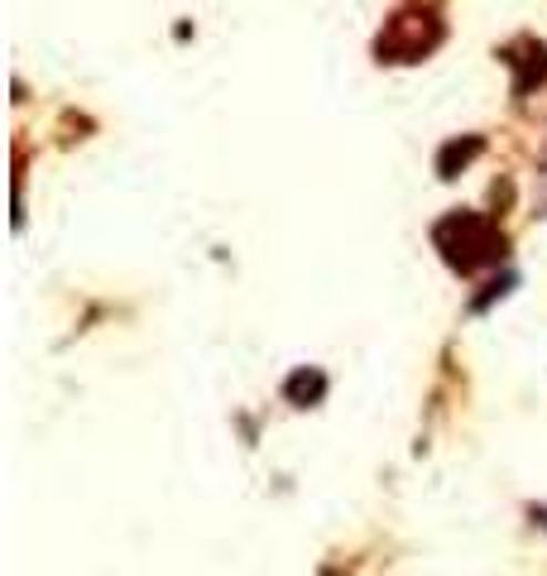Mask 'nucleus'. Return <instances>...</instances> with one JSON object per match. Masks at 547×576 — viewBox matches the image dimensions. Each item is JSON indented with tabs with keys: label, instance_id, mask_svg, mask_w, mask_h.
Returning a JSON list of instances; mask_svg holds the SVG:
<instances>
[{
	"label": "nucleus",
	"instance_id": "7ed1b4c3",
	"mask_svg": "<svg viewBox=\"0 0 547 576\" xmlns=\"http://www.w3.org/2000/svg\"><path fill=\"white\" fill-rule=\"evenodd\" d=\"M518 53H524V58L504 53V63L514 68V92H528V86H538V82H547V49H543V43H533V39H524V43H518Z\"/></svg>",
	"mask_w": 547,
	"mask_h": 576
},
{
	"label": "nucleus",
	"instance_id": "f03ea898",
	"mask_svg": "<svg viewBox=\"0 0 547 576\" xmlns=\"http://www.w3.org/2000/svg\"><path fill=\"white\" fill-rule=\"evenodd\" d=\"M442 39V24L432 20L423 10H403L389 20V29L380 34V53L384 58H399V63H409V58H423L427 49H437Z\"/></svg>",
	"mask_w": 547,
	"mask_h": 576
},
{
	"label": "nucleus",
	"instance_id": "f257e3e1",
	"mask_svg": "<svg viewBox=\"0 0 547 576\" xmlns=\"http://www.w3.org/2000/svg\"><path fill=\"white\" fill-rule=\"evenodd\" d=\"M437 250L446 255V265L461 274H475L485 265H499L504 259V236L489 216L475 212H452L446 222H437Z\"/></svg>",
	"mask_w": 547,
	"mask_h": 576
},
{
	"label": "nucleus",
	"instance_id": "20e7f679",
	"mask_svg": "<svg viewBox=\"0 0 547 576\" xmlns=\"http://www.w3.org/2000/svg\"><path fill=\"white\" fill-rule=\"evenodd\" d=\"M283 394H288V399H293V403H298V409H308V403H317V399H322V394H327V380H322V370H298V374H293V380H288V384H283Z\"/></svg>",
	"mask_w": 547,
	"mask_h": 576
},
{
	"label": "nucleus",
	"instance_id": "39448f33",
	"mask_svg": "<svg viewBox=\"0 0 547 576\" xmlns=\"http://www.w3.org/2000/svg\"><path fill=\"white\" fill-rule=\"evenodd\" d=\"M475 154H481V140H466V144H446V154L437 158L442 178H452V173H456V164H471Z\"/></svg>",
	"mask_w": 547,
	"mask_h": 576
}]
</instances>
